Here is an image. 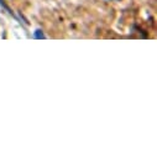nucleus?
<instances>
[{
    "instance_id": "f257e3e1",
    "label": "nucleus",
    "mask_w": 157,
    "mask_h": 157,
    "mask_svg": "<svg viewBox=\"0 0 157 157\" xmlns=\"http://www.w3.org/2000/svg\"><path fill=\"white\" fill-rule=\"evenodd\" d=\"M35 37L36 38H45V36H44V33L40 31V30H37L36 32H35Z\"/></svg>"
}]
</instances>
